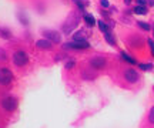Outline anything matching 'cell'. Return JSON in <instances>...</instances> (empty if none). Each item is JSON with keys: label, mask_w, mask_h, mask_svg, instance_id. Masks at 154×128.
<instances>
[{"label": "cell", "mask_w": 154, "mask_h": 128, "mask_svg": "<svg viewBox=\"0 0 154 128\" xmlns=\"http://www.w3.org/2000/svg\"><path fill=\"white\" fill-rule=\"evenodd\" d=\"M97 23H99V27H100V30H101L103 33H107V31H109V26H107L104 22H101V20H100V22H97Z\"/></svg>", "instance_id": "15"}, {"label": "cell", "mask_w": 154, "mask_h": 128, "mask_svg": "<svg viewBox=\"0 0 154 128\" xmlns=\"http://www.w3.org/2000/svg\"><path fill=\"white\" fill-rule=\"evenodd\" d=\"M88 47H90V44L86 40H74L72 43H66L64 44V49H74V50H86Z\"/></svg>", "instance_id": "2"}, {"label": "cell", "mask_w": 154, "mask_h": 128, "mask_svg": "<svg viewBox=\"0 0 154 128\" xmlns=\"http://www.w3.org/2000/svg\"><path fill=\"white\" fill-rule=\"evenodd\" d=\"M44 37L47 40H50L51 43H60L61 41V34L56 30H44L43 31Z\"/></svg>", "instance_id": "6"}, {"label": "cell", "mask_w": 154, "mask_h": 128, "mask_svg": "<svg viewBox=\"0 0 154 128\" xmlns=\"http://www.w3.org/2000/svg\"><path fill=\"white\" fill-rule=\"evenodd\" d=\"M84 22L87 23L88 26H94L96 20H94V17L91 16V14H84Z\"/></svg>", "instance_id": "13"}, {"label": "cell", "mask_w": 154, "mask_h": 128, "mask_svg": "<svg viewBox=\"0 0 154 128\" xmlns=\"http://www.w3.org/2000/svg\"><path fill=\"white\" fill-rule=\"evenodd\" d=\"M86 37H87V33L84 30H80L74 34V40H86Z\"/></svg>", "instance_id": "11"}, {"label": "cell", "mask_w": 154, "mask_h": 128, "mask_svg": "<svg viewBox=\"0 0 154 128\" xmlns=\"http://www.w3.org/2000/svg\"><path fill=\"white\" fill-rule=\"evenodd\" d=\"M147 1H149V4L151 6V7H153V6H154V0H147Z\"/></svg>", "instance_id": "24"}, {"label": "cell", "mask_w": 154, "mask_h": 128, "mask_svg": "<svg viewBox=\"0 0 154 128\" xmlns=\"http://www.w3.org/2000/svg\"><path fill=\"white\" fill-rule=\"evenodd\" d=\"M138 26L143 28V30H150V24H147L146 22H138Z\"/></svg>", "instance_id": "18"}, {"label": "cell", "mask_w": 154, "mask_h": 128, "mask_svg": "<svg viewBox=\"0 0 154 128\" xmlns=\"http://www.w3.org/2000/svg\"><path fill=\"white\" fill-rule=\"evenodd\" d=\"M149 46H150V50H151V53H153V56H154V40L149 39Z\"/></svg>", "instance_id": "19"}, {"label": "cell", "mask_w": 154, "mask_h": 128, "mask_svg": "<svg viewBox=\"0 0 154 128\" xmlns=\"http://www.w3.org/2000/svg\"><path fill=\"white\" fill-rule=\"evenodd\" d=\"M100 3H101V6H103V7H109V6H110L109 0H100Z\"/></svg>", "instance_id": "22"}, {"label": "cell", "mask_w": 154, "mask_h": 128, "mask_svg": "<svg viewBox=\"0 0 154 128\" xmlns=\"http://www.w3.org/2000/svg\"><path fill=\"white\" fill-rule=\"evenodd\" d=\"M104 39H106V41H107L110 46H114L116 44V40H114V37H113V34H111L110 31L104 33Z\"/></svg>", "instance_id": "10"}, {"label": "cell", "mask_w": 154, "mask_h": 128, "mask_svg": "<svg viewBox=\"0 0 154 128\" xmlns=\"http://www.w3.org/2000/svg\"><path fill=\"white\" fill-rule=\"evenodd\" d=\"M27 61H29V57L24 51H17V53H14V56H13V63H14L16 66L22 67Z\"/></svg>", "instance_id": "4"}, {"label": "cell", "mask_w": 154, "mask_h": 128, "mask_svg": "<svg viewBox=\"0 0 154 128\" xmlns=\"http://www.w3.org/2000/svg\"><path fill=\"white\" fill-rule=\"evenodd\" d=\"M131 1H133V0H124V3H126V4H130Z\"/></svg>", "instance_id": "25"}, {"label": "cell", "mask_w": 154, "mask_h": 128, "mask_svg": "<svg viewBox=\"0 0 154 128\" xmlns=\"http://www.w3.org/2000/svg\"><path fill=\"white\" fill-rule=\"evenodd\" d=\"M124 77H126V80L128 83H131V84L138 81V74H137V71H134V70H127V71L124 73Z\"/></svg>", "instance_id": "7"}, {"label": "cell", "mask_w": 154, "mask_h": 128, "mask_svg": "<svg viewBox=\"0 0 154 128\" xmlns=\"http://www.w3.org/2000/svg\"><path fill=\"white\" fill-rule=\"evenodd\" d=\"M136 1H137L138 4H143V6H144V3H146L147 0H136Z\"/></svg>", "instance_id": "23"}, {"label": "cell", "mask_w": 154, "mask_h": 128, "mask_svg": "<svg viewBox=\"0 0 154 128\" xmlns=\"http://www.w3.org/2000/svg\"><path fill=\"white\" fill-rule=\"evenodd\" d=\"M74 64H76V63L72 60V61H69V63L66 64V68H67V70H70V68H73V67H74Z\"/></svg>", "instance_id": "20"}, {"label": "cell", "mask_w": 154, "mask_h": 128, "mask_svg": "<svg viewBox=\"0 0 154 128\" xmlns=\"http://www.w3.org/2000/svg\"><path fill=\"white\" fill-rule=\"evenodd\" d=\"M13 80V73L9 68H0V84H10Z\"/></svg>", "instance_id": "3"}, {"label": "cell", "mask_w": 154, "mask_h": 128, "mask_svg": "<svg viewBox=\"0 0 154 128\" xmlns=\"http://www.w3.org/2000/svg\"><path fill=\"white\" fill-rule=\"evenodd\" d=\"M79 22H80V14L77 11H72L67 17V20L64 22V24H63V31L66 34H70L77 27Z\"/></svg>", "instance_id": "1"}, {"label": "cell", "mask_w": 154, "mask_h": 128, "mask_svg": "<svg viewBox=\"0 0 154 128\" xmlns=\"http://www.w3.org/2000/svg\"><path fill=\"white\" fill-rule=\"evenodd\" d=\"M140 68H141L143 71H150V70L153 68V64H140Z\"/></svg>", "instance_id": "17"}, {"label": "cell", "mask_w": 154, "mask_h": 128, "mask_svg": "<svg viewBox=\"0 0 154 128\" xmlns=\"http://www.w3.org/2000/svg\"><path fill=\"white\" fill-rule=\"evenodd\" d=\"M36 46H37V49H42V50H50L51 49V41L50 40H37V43H36Z\"/></svg>", "instance_id": "9"}, {"label": "cell", "mask_w": 154, "mask_h": 128, "mask_svg": "<svg viewBox=\"0 0 154 128\" xmlns=\"http://www.w3.org/2000/svg\"><path fill=\"white\" fill-rule=\"evenodd\" d=\"M73 1H74V3H76V4L79 6V9H80V10L84 11V7L87 6V3H84L83 0H73Z\"/></svg>", "instance_id": "16"}, {"label": "cell", "mask_w": 154, "mask_h": 128, "mask_svg": "<svg viewBox=\"0 0 154 128\" xmlns=\"http://www.w3.org/2000/svg\"><path fill=\"white\" fill-rule=\"evenodd\" d=\"M2 107L7 111H14L17 108V100L14 97H6L5 100L2 101Z\"/></svg>", "instance_id": "5"}, {"label": "cell", "mask_w": 154, "mask_h": 128, "mask_svg": "<svg viewBox=\"0 0 154 128\" xmlns=\"http://www.w3.org/2000/svg\"><path fill=\"white\" fill-rule=\"evenodd\" d=\"M149 118H150V121L154 124V107L151 108V111H150V117Z\"/></svg>", "instance_id": "21"}, {"label": "cell", "mask_w": 154, "mask_h": 128, "mask_svg": "<svg viewBox=\"0 0 154 128\" xmlns=\"http://www.w3.org/2000/svg\"><path fill=\"white\" fill-rule=\"evenodd\" d=\"M90 64H91L94 68H103V67L106 66V60L103 57H94V58H91Z\"/></svg>", "instance_id": "8"}, {"label": "cell", "mask_w": 154, "mask_h": 128, "mask_svg": "<svg viewBox=\"0 0 154 128\" xmlns=\"http://www.w3.org/2000/svg\"><path fill=\"white\" fill-rule=\"evenodd\" d=\"M121 56H123V58H124L126 61L130 63V64H136V60H134V58H133L131 56H128L127 53H124V51H123V53H121Z\"/></svg>", "instance_id": "14"}, {"label": "cell", "mask_w": 154, "mask_h": 128, "mask_svg": "<svg viewBox=\"0 0 154 128\" xmlns=\"http://www.w3.org/2000/svg\"><path fill=\"white\" fill-rule=\"evenodd\" d=\"M134 13H137V14H147V9H146V6L138 4L137 7L134 9Z\"/></svg>", "instance_id": "12"}]
</instances>
